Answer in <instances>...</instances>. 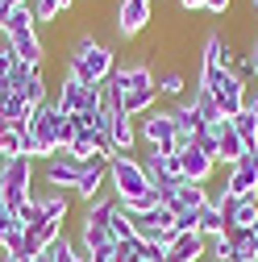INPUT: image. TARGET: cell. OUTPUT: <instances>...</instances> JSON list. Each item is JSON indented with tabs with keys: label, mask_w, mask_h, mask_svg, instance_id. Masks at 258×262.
Here are the masks:
<instances>
[{
	"label": "cell",
	"mask_w": 258,
	"mask_h": 262,
	"mask_svg": "<svg viewBox=\"0 0 258 262\" xmlns=\"http://www.w3.org/2000/svg\"><path fill=\"white\" fill-rule=\"evenodd\" d=\"M113 67H117L113 46H104L100 38H92V34H79L71 42V50H67V71L79 75L83 83H109Z\"/></svg>",
	"instance_id": "1"
},
{
	"label": "cell",
	"mask_w": 258,
	"mask_h": 262,
	"mask_svg": "<svg viewBox=\"0 0 258 262\" xmlns=\"http://www.w3.org/2000/svg\"><path fill=\"white\" fill-rule=\"evenodd\" d=\"M0 200L13 212L25 200H34V158H0Z\"/></svg>",
	"instance_id": "2"
},
{
	"label": "cell",
	"mask_w": 258,
	"mask_h": 262,
	"mask_svg": "<svg viewBox=\"0 0 258 262\" xmlns=\"http://www.w3.org/2000/svg\"><path fill=\"white\" fill-rule=\"evenodd\" d=\"M109 187H113V195H117L121 204H125V200H138V195H146V191H154L150 179H146L142 158H134V154H113V162H109Z\"/></svg>",
	"instance_id": "3"
},
{
	"label": "cell",
	"mask_w": 258,
	"mask_h": 262,
	"mask_svg": "<svg viewBox=\"0 0 258 262\" xmlns=\"http://www.w3.org/2000/svg\"><path fill=\"white\" fill-rule=\"evenodd\" d=\"M138 142H146V146L158 150V154H179L183 146H191V142L179 138L171 108H150V113L142 117V125H138Z\"/></svg>",
	"instance_id": "4"
},
{
	"label": "cell",
	"mask_w": 258,
	"mask_h": 262,
	"mask_svg": "<svg viewBox=\"0 0 258 262\" xmlns=\"http://www.w3.org/2000/svg\"><path fill=\"white\" fill-rule=\"evenodd\" d=\"M142 167H146V179H150V187L158 191V200H171L175 195V187L183 183V171H179V154H158V150H150L146 158H142Z\"/></svg>",
	"instance_id": "5"
},
{
	"label": "cell",
	"mask_w": 258,
	"mask_h": 262,
	"mask_svg": "<svg viewBox=\"0 0 258 262\" xmlns=\"http://www.w3.org/2000/svg\"><path fill=\"white\" fill-rule=\"evenodd\" d=\"M208 92H212V100H217L221 117H229V121H233V117L246 108V92H250V83H246L238 71H212Z\"/></svg>",
	"instance_id": "6"
},
{
	"label": "cell",
	"mask_w": 258,
	"mask_h": 262,
	"mask_svg": "<svg viewBox=\"0 0 258 262\" xmlns=\"http://www.w3.org/2000/svg\"><path fill=\"white\" fill-rule=\"evenodd\" d=\"M79 175H83V162H79L71 150H54V154L42 162V179H46L50 191H75Z\"/></svg>",
	"instance_id": "7"
},
{
	"label": "cell",
	"mask_w": 258,
	"mask_h": 262,
	"mask_svg": "<svg viewBox=\"0 0 258 262\" xmlns=\"http://www.w3.org/2000/svg\"><path fill=\"white\" fill-rule=\"evenodd\" d=\"M217 204H221L225 229H254L258 225V195H221L217 191Z\"/></svg>",
	"instance_id": "8"
},
{
	"label": "cell",
	"mask_w": 258,
	"mask_h": 262,
	"mask_svg": "<svg viewBox=\"0 0 258 262\" xmlns=\"http://www.w3.org/2000/svg\"><path fill=\"white\" fill-rule=\"evenodd\" d=\"M150 13H154V0H121L117 5V34L121 38H138L150 25Z\"/></svg>",
	"instance_id": "9"
},
{
	"label": "cell",
	"mask_w": 258,
	"mask_h": 262,
	"mask_svg": "<svg viewBox=\"0 0 258 262\" xmlns=\"http://www.w3.org/2000/svg\"><path fill=\"white\" fill-rule=\"evenodd\" d=\"M58 125H62V113H58V104H54V100H46V104H38V108H34L29 134H34V138L54 154V146H58Z\"/></svg>",
	"instance_id": "10"
},
{
	"label": "cell",
	"mask_w": 258,
	"mask_h": 262,
	"mask_svg": "<svg viewBox=\"0 0 258 262\" xmlns=\"http://www.w3.org/2000/svg\"><path fill=\"white\" fill-rule=\"evenodd\" d=\"M221 195H258V158L246 154L238 167H229V175L221 183Z\"/></svg>",
	"instance_id": "11"
},
{
	"label": "cell",
	"mask_w": 258,
	"mask_h": 262,
	"mask_svg": "<svg viewBox=\"0 0 258 262\" xmlns=\"http://www.w3.org/2000/svg\"><path fill=\"white\" fill-rule=\"evenodd\" d=\"M212 195H217V191H208V183H191V179H183V183L175 187V195H171L163 208H171L175 216H179V212H200V208L212 200Z\"/></svg>",
	"instance_id": "12"
},
{
	"label": "cell",
	"mask_w": 258,
	"mask_h": 262,
	"mask_svg": "<svg viewBox=\"0 0 258 262\" xmlns=\"http://www.w3.org/2000/svg\"><path fill=\"white\" fill-rule=\"evenodd\" d=\"M212 134H217V167H238V162L246 158V146H242V138H238L233 121L225 117L221 125H212Z\"/></svg>",
	"instance_id": "13"
},
{
	"label": "cell",
	"mask_w": 258,
	"mask_h": 262,
	"mask_svg": "<svg viewBox=\"0 0 258 262\" xmlns=\"http://www.w3.org/2000/svg\"><path fill=\"white\" fill-rule=\"evenodd\" d=\"M208 258V237H200L196 229L191 233H175L167 242V262H204Z\"/></svg>",
	"instance_id": "14"
},
{
	"label": "cell",
	"mask_w": 258,
	"mask_h": 262,
	"mask_svg": "<svg viewBox=\"0 0 258 262\" xmlns=\"http://www.w3.org/2000/svg\"><path fill=\"white\" fill-rule=\"evenodd\" d=\"M179 171H183V179H191V183H208L212 171H217V158H208L196 142H191V146L179 150Z\"/></svg>",
	"instance_id": "15"
},
{
	"label": "cell",
	"mask_w": 258,
	"mask_h": 262,
	"mask_svg": "<svg viewBox=\"0 0 258 262\" xmlns=\"http://www.w3.org/2000/svg\"><path fill=\"white\" fill-rule=\"evenodd\" d=\"M212 71H233L238 67V46L233 38H221V34H208L204 38V54H200Z\"/></svg>",
	"instance_id": "16"
},
{
	"label": "cell",
	"mask_w": 258,
	"mask_h": 262,
	"mask_svg": "<svg viewBox=\"0 0 258 262\" xmlns=\"http://www.w3.org/2000/svg\"><path fill=\"white\" fill-rule=\"evenodd\" d=\"M104 183H109V162H83V175H79L71 195L83 200V204H92L96 195H104Z\"/></svg>",
	"instance_id": "17"
},
{
	"label": "cell",
	"mask_w": 258,
	"mask_h": 262,
	"mask_svg": "<svg viewBox=\"0 0 258 262\" xmlns=\"http://www.w3.org/2000/svg\"><path fill=\"white\" fill-rule=\"evenodd\" d=\"M109 146H113V154H134V146H138V125H134V117L113 113V125H109Z\"/></svg>",
	"instance_id": "18"
},
{
	"label": "cell",
	"mask_w": 258,
	"mask_h": 262,
	"mask_svg": "<svg viewBox=\"0 0 258 262\" xmlns=\"http://www.w3.org/2000/svg\"><path fill=\"white\" fill-rule=\"evenodd\" d=\"M171 117H175V129H179V138L183 142H196V134H204V117H200V108L191 104V100H179L175 108H171Z\"/></svg>",
	"instance_id": "19"
},
{
	"label": "cell",
	"mask_w": 258,
	"mask_h": 262,
	"mask_svg": "<svg viewBox=\"0 0 258 262\" xmlns=\"http://www.w3.org/2000/svg\"><path fill=\"white\" fill-rule=\"evenodd\" d=\"M17 62H25V67H46V46H42V34L34 29V34H21V38H9Z\"/></svg>",
	"instance_id": "20"
},
{
	"label": "cell",
	"mask_w": 258,
	"mask_h": 262,
	"mask_svg": "<svg viewBox=\"0 0 258 262\" xmlns=\"http://www.w3.org/2000/svg\"><path fill=\"white\" fill-rule=\"evenodd\" d=\"M117 195H96L92 204H83V216H79V229H109L113 212H117Z\"/></svg>",
	"instance_id": "21"
},
{
	"label": "cell",
	"mask_w": 258,
	"mask_h": 262,
	"mask_svg": "<svg viewBox=\"0 0 258 262\" xmlns=\"http://www.w3.org/2000/svg\"><path fill=\"white\" fill-rule=\"evenodd\" d=\"M154 88H158V100H187L183 96V88H187V79L175 71V67H163V71H154Z\"/></svg>",
	"instance_id": "22"
},
{
	"label": "cell",
	"mask_w": 258,
	"mask_h": 262,
	"mask_svg": "<svg viewBox=\"0 0 258 262\" xmlns=\"http://www.w3.org/2000/svg\"><path fill=\"white\" fill-rule=\"evenodd\" d=\"M225 237H229V246H233V262H258L254 229H225Z\"/></svg>",
	"instance_id": "23"
},
{
	"label": "cell",
	"mask_w": 258,
	"mask_h": 262,
	"mask_svg": "<svg viewBox=\"0 0 258 262\" xmlns=\"http://www.w3.org/2000/svg\"><path fill=\"white\" fill-rule=\"evenodd\" d=\"M196 233H200V237H221V233H225V216H221L217 195H212V200L196 212Z\"/></svg>",
	"instance_id": "24"
},
{
	"label": "cell",
	"mask_w": 258,
	"mask_h": 262,
	"mask_svg": "<svg viewBox=\"0 0 258 262\" xmlns=\"http://www.w3.org/2000/svg\"><path fill=\"white\" fill-rule=\"evenodd\" d=\"M38 204H42V216L67 225V216H71V191H42Z\"/></svg>",
	"instance_id": "25"
},
{
	"label": "cell",
	"mask_w": 258,
	"mask_h": 262,
	"mask_svg": "<svg viewBox=\"0 0 258 262\" xmlns=\"http://www.w3.org/2000/svg\"><path fill=\"white\" fill-rule=\"evenodd\" d=\"M34 29H38V21H34V13H29V5L9 9V17H5V38H21V34H34Z\"/></svg>",
	"instance_id": "26"
},
{
	"label": "cell",
	"mask_w": 258,
	"mask_h": 262,
	"mask_svg": "<svg viewBox=\"0 0 258 262\" xmlns=\"http://www.w3.org/2000/svg\"><path fill=\"white\" fill-rule=\"evenodd\" d=\"M233 129H238V138H242L246 154H258V117H254L250 108H242V113L233 117Z\"/></svg>",
	"instance_id": "27"
},
{
	"label": "cell",
	"mask_w": 258,
	"mask_h": 262,
	"mask_svg": "<svg viewBox=\"0 0 258 262\" xmlns=\"http://www.w3.org/2000/svg\"><path fill=\"white\" fill-rule=\"evenodd\" d=\"M113 262H142V237H125L113 246Z\"/></svg>",
	"instance_id": "28"
},
{
	"label": "cell",
	"mask_w": 258,
	"mask_h": 262,
	"mask_svg": "<svg viewBox=\"0 0 258 262\" xmlns=\"http://www.w3.org/2000/svg\"><path fill=\"white\" fill-rule=\"evenodd\" d=\"M109 233H113V242L134 237V216H129L125 208H117V212H113V221H109Z\"/></svg>",
	"instance_id": "29"
},
{
	"label": "cell",
	"mask_w": 258,
	"mask_h": 262,
	"mask_svg": "<svg viewBox=\"0 0 258 262\" xmlns=\"http://www.w3.org/2000/svg\"><path fill=\"white\" fill-rule=\"evenodd\" d=\"M17 225H21V229H38V225H42V204H38V195L17 208Z\"/></svg>",
	"instance_id": "30"
},
{
	"label": "cell",
	"mask_w": 258,
	"mask_h": 262,
	"mask_svg": "<svg viewBox=\"0 0 258 262\" xmlns=\"http://www.w3.org/2000/svg\"><path fill=\"white\" fill-rule=\"evenodd\" d=\"M29 13H34L38 25H54L58 21V5L54 0H29Z\"/></svg>",
	"instance_id": "31"
},
{
	"label": "cell",
	"mask_w": 258,
	"mask_h": 262,
	"mask_svg": "<svg viewBox=\"0 0 258 262\" xmlns=\"http://www.w3.org/2000/svg\"><path fill=\"white\" fill-rule=\"evenodd\" d=\"M17 229H21V225H17V212H13L5 200H0V250H5V242L17 233Z\"/></svg>",
	"instance_id": "32"
},
{
	"label": "cell",
	"mask_w": 258,
	"mask_h": 262,
	"mask_svg": "<svg viewBox=\"0 0 258 262\" xmlns=\"http://www.w3.org/2000/svg\"><path fill=\"white\" fill-rule=\"evenodd\" d=\"M17 67V54H13V46H9V38L0 34V75H9Z\"/></svg>",
	"instance_id": "33"
},
{
	"label": "cell",
	"mask_w": 258,
	"mask_h": 262,
	"mask_svg": "<svg viewBox=\"0 0 258 262\" xmlns=\"http://www.w3.org/2000/svg\"><path fill=\"white\" fill-rule=\"evenodd\" d=\"M196 146L208 154V158H217V134H212V129H204V134H196Z\"/></svg>",
	"instance_id": "34"
},
{
	"label": "cell",
	"mask_w": 258,
	"mask_h": 262,
	"mask_svg": "<svg viewBox=\"0 0 258 262\" xmlns=\"http://www.w3.org/2000/svg\"><path fill=\"white\" fill-rule=\"evenodd\" d=\"M229 5H233V0H204V13H212V17H225V13H229Z\"/></svg>",
	"instance_id": "35"
},
{
	"label": "cell",
	"mask_w": 258,
	"mask_h": 262,
	"mask_svg": "<svg viewBox=\"0 0 258 262\" xmlns=\"http://www.w3.org/2000/svg\"><path fill=\"white\" fill-rule=\"evenodd\" d=\"M83 262H113V246H104V250H92V254H83Z\"/></svg>",
	"instance_id": "36"
},
{
	"label": "cell",
	"mask_w": 258,
	"mask_h": 262,
	"mask_svg": "<svg viewBox=\"0 0 258 262\" xmlns=\"http://www.w3.org/2000/svg\"><path fill=\"white\" fill-rule=\"evenodd\" d=\"M246 62H250V67H254V75H258V38L250 42V50H246Z\"/></svg>",
	"instance_id": "37"
},
{
	"label": "cell",
	"mask_w": 258,
	"mask_h": 262,
	"mask_svg": "<svg viewBox=\"0 0 258 262\" xmlns=\"http://www.w3.org/2000/svg\"><path fill=\"white\" fill-rule=\"evenodd\" d=\"M246 108L258 117V88H250V92H246Z\"/></svg>",
	"instance_id": "38"
},
{
	"label": "cell",
	"mask_w": 258,
	"mask_h": 262,
	"mask_svg": "<svg viewBox=\"0 0 258 262\" xmlns=\"http://www.w3.org/2000/svg\"><path fill=\"white\" fill-rule=\"evenodd\" d=\"M179 9L183 13H196V9H204V0H179Z\"/></svg>",
	"instance_id": "39"
},
{
	"label": "cell",
	"mask_w": 258,
	"mask_h": 262,
	"mask_svg": "<svg viewBox=\"0 0 258 262\" xmlns=\"http://www.w3.org/2000/svg\"><path fill=\"white\" fill-rule=\"evenodd\" d=\"M5 17H9V5L0 0V34H5Z\"/></svg>",
	"instance_id": "40"
},
{
	"label": "cell",
	"mask_w": 258,
	"mask_h": 262,
	"mask_svg": "<svg viewBox=\"0 0 258 262\" xmlns=\"http://www.w3.org/2000/svg\"><path fill=\"white\" fill-rule=\"evenodd\" d=\"M54 5H58V13H67V9L75 5V0H54Z\"/></svg>",
	"instance_id": "41"
},
{
	"label": "cell",
	"mask_w": 258,
	"mask_h": 262,
	"mask_svg": "<svg viewBox=\"0 0 258 262\" xmlns=\"http://www.w3.org/2000/svg\"><path fill=\"white\" fill-rule=\"evenodd\" d=\"M34 262H50V258H46V254H38V258H34Z\"/></svg>",
	"instance_id": "42"
},
{
	"label": "cell",
	"mask_w": 258,
	"mask_h": 262,
	"mask_svg": "<svg viewBox=\"0 0 258 262\" xmlns=\"http://www.w3.org/2000/svg\"><path fill=\"white\" fill-rule=\"evenodd\" d=\"M250 5H254V13H258V0H250Z\"/></svg>",
	"instance_id": "43"
},
{
	"label": "cell",
	"mask_w": 258,
	"mask_h": 262,
	"mask_svg": "<svg viewBox=\"0 0 258 262\" xmlns=\"http://www.w3.org/2000/svg\"><path fill=\"white\" fill-rule=\"evenodd\" d=\"M154 262H167V258H154Z\"/></svg>",
	"instance_id": "44"
}]
</instances>
